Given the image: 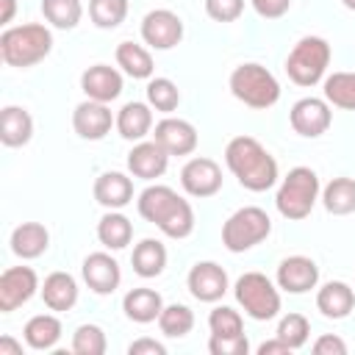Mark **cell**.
Segmentation results:
<instances>
[{
	"label": "cell",
	"mask_w": 355,
	"mask_h": 355,
	"mask_svg": "<svg viewBox=\"0 0 355 355\" xmlns=\"http://www.w3.org/2000/svg\"><path fill=\"white\" fill-rule=\"evenodd\" d=\"M0 6H3L0 22H3V25H8V22L14 19V11H17V0H0Z\"/></svg>",
	"instance_id": "cell-47"
},
{
	"label": "cell",
	"mask_w": 355,
	"mask_h": 355,
	"mask_svg": "<svg viewBox=\"0 0 355 355\" xmlns=\"http://www.w3.org/2000/svg\"><path fill=\"white\" fill-rule=\"evenodd\" d=\"M269 233H272L269 214L258 205H247V208H239L236 214H230L227 222L222 225V244L230 252H244V250H252L255 244H261Z\"/></svg>",
	"instance_id": "cell-7"
},
{
	"label": "cell",
	"mask_w": 355,
	"mask_h": 355,
	"mask_svg": "<svg viewBox=\"0 0 355 355\" xmlns=\"http://www.w3.org/2000/svg\"><path fill=\"white\" fill-rule=\"evenodd\" d=\"M122 311L130 322H139V324H147V322H155L164 311V300L155 288H130L122 300Z\"/></svg>",
	"instance_id": "cell-23"
},
{
	"label": "cell",
	"mask_w": 355,
	"mask_h": 355,
	"mask_svg": "<svg viewBox=\"0 0 355 355\" xmlns=\"http://www.w3.org/2000/svg\"><path fill=\"white\" fill-rule=\"evenodd\" d=\"M308 333H311V324L302 313H286L277 324V338H283L291 349H300L308 341Z\"/></svg>",
	"instance_id": "cell-39"
},
{
	"label": "cell",
	"mask_w": 355,
	"mask_h": 355,
	"mask_svg": "<svg viewBox=\"0 0 355 355\" xmlns=\"http://www.w3.org/2000/svg\"><path fill=\"white\" fill-rule=\"evenodd\" d=\"M155 141L169 153V155H189L197 150V130L191 122L186 119H175V116H166L155 125L153 130Z\"/></svg>",
	"instance_id": "cell-16"
},
{
	"label": "cell",
	"mask_w": 355,
	"mask_h": 355,
	"mask_svg": "<svg viewBox=\"0 0 355 355\" xmlns=\"http://www.w3.org/2000/svg\"><path fill=\"white\" fill-rule=\"evenodd\" d=\"M225 164L250 191H266L277 180V161L252 136H236L225 147Z\"/></svg>",
	"instance_id": "cell-1"
},
{
	"label": "cell",
	"mask_w": 355,
	"mask_h": 355,
	"mask_svg": "<svg viewBox=\"0 0 355 355\" xmlns=\"http://www.w3.org/2000/svg\"><path fill=\"white\" fill-rule=\"evenodd\" d=\"M153 128V105L150 103H125L116 114V130L128 141H141Z\"/></svg>",
	"instance_id": "cell-21"
},
{
	"label": "cell",
	"mask_w": 355,
	"mask_h": 355,
	"mask_svg": "<svg viewBox=\"0 0 355 355\" xmlns=\"http://www.w3.org/2000/svg\"><path fill=\"white\" fill-rule=\"evenodd\" d=\"M316 200H319V178H316V172L311 166H294L283 178V183L277 189V197H275V205H277L280 216L297 222V219H305L313 211Z\"/></svg>",
	"instance_id": "cell-4"
},
{
	"label": "cell",
	"mask_w": 355,
	"mask_h": 355,
	"mask_svg": "<svg viewBox=\"0 0 355 355\" xmlns=\"http://www.w3.org/2000/svg\"><path fill=\"white\" fill-rule=\"evenodd\" d=\"M33 136V116L19 105H6L0 111V141L6 147H22Z\"/></svg>",
	"instance_id": "cell-24"
},
{
	"label": "cell",
	"mask_w": 355,
	"mask_h": 355,
	"mask_svg": "<svg viewBox=\"0 0 355 355\" xmlns=\"http://www.w3.org/2000/svg\"><path fill=\"white\" fill-rule=\"evenodd\" d=\"M116 64L130 75V78H150L153 75V55L136 42H119L116 47Z\"/></svg>",
	"instance_id": "cell-31"
},
{
	"label": "cell",
	"mask_w": 355,
	"mask_h": 355,
	"mask_svg": "<svg viewBox=\"0 0 355 355\" xmlns=\"http://www.w3.org/2000/svg\"><path fill=\"white\" fill-rule=\"evenodd\" d=\"M275 352H291V347L283 341V338H272V341H263L261 347H258V355H275Z\"/></svg>",
	"instance_id": "cell-45"
},
{
	"label": "cell",
	"mask_w": 355,
	"mask_h": 355,
	"mask_svg": "<svg viewBox=\"0 0 355 355\" xmlns=\"http://www.w3.org/2000/svg\"><path fill=\"white\" fill-rule=\"evenodd\" d=\"M322 202H324L327 214H333V216L352 214L355 211V180L352 178H333L322 191Z\"/></svg>",
	"instance_id": "cell-30"
},
{
	"label": "cell",
	"mask_w": 355,
	"mask_h": 355,
	"mask_svg": "<svg viewBox=\"0 0 355 355\" xmlns=\"http://www.w3.org/2000/svg\"><path fill=\"white\" fill-rule=\"evenodd\" d=\"M97 239H100V244L108 247V250H122V247H128L130 239H133V225H130V219H128L125 214L108 211V214L97 222Z\"/></svg>",
	"instance_id": "cell-29"
},
{
	"label": "cell",
	"mask_w": 355,
	"mask_h": 355,
	"mask_svg": "<svg viewBox=\"0 0 355 355\" xmlns=\"http://www.w3.org/2000/svg\"><path fill=\"white\" fill-rule=\"evenodd\" d=\"M94 200L108 211H119L133 200V180L122 172H103L94 180Z\"/></svg>",
	"instance_id": "cell-20"
},
{
	"label": "cell",
	"mask_w": 355,
	"mask_h": 355,
	"mask_svg": "<svg viewBox=\"0 0 355 355\" xmlns=\"http://www.w3.org/2000/svg\"><path fill=\"white\" fill-rule=\"evenodd\" d=\"M141 39L155 50H172L183 39V22L169 8H155L141 19Z\"/></svg>",
	"instance_id": "cell-11"
},
{
	"label": "cell",
	"mask_w": 355,
	"mask_h": 355,
	"mask_svg": "<svg viewBox=\"0 0 355 355\" xmlns=\"http://www.w3.org/2000/svg\"><path fill=\"white\" fill-rule=\"evenodd\" d=\"M0 355H22V344L14 341L11 336H3L0 338Z\"/></svg>",
	"instance_id": "cell-46"
},
{
	"label": "cell",
	"mask_w": 355,
	"mask_h": 355,
	"mask_svg": "<svg viewBox=\"0 0 355 355\" xmlns=\"http://www.w3.org/2000/svg\"><path fill=\"white\" fill-rule=\"evenodd\" d=\"M288 119H291V128L305 136V139H316L322 136L330 122H333V114H330V103L327 100H319V97H302L291 105L288 111Z\"/></svg>",
	"instance_id": "cell-10"
},
{
	"label": "cell",
	"mask_w": 355,
	"mask_h": 355,
	"mask_svg": "<svg viewBox=\"0 0 355 355\" xmlns=\"http://www.w3.org/2000/svg\"><path fill=\"white\" fill-rule=\"evenodd\" d=\"M50 247V233L42 222H22L11 233V252L19 255L22 261L39 258Z\"/></svg>",
	"instance_id": "cell-22"
},
{
	"label": "cell",
	"mask_w": 355,
	"mask_h": 355,
	"mask_svg": "<svg viewBox=\"0 0 355 355\" xmlns=\"http://www.w3.org/2000/svg\"><path fill=\"white\" fill-rule=\"evenodd\" d=\"M130 355H166V347L155 338H136L130 347H128Z\"/></svg>",
	"instance_id": "cell-44"
},
{
	"label": "cell",
	"mask_w": 355,
	"mask_h": 355,
	"mask_svg": "<svg viewBox=\"0 0 355 355\" xmlns=\"http://www.w3.org/2000/svg\"><path fill=\"white\" fill-rule=\"evenodd\" d=\"M42 14L53 28L72 31L83 17V6L80 0H42Z\"/></svg>",
	"instance_id": "cell-33"
},
{
	"label": "cell",
	"mask_w": 355,
	"mask_h": 355,
	"mask_svg": "<svg viewBox=\"0 0 355 355\" xmlns=\"http://www.w3.org/2000/svg\"><path fill=\"white\" fill-rule=\"evenodd\" d=\"M89 17L97 28H116L128 17V0H89Z\"/></svg>",
	"instance_id": "cell-35"
},
{
	"label": "cell",
	"mask_w": 355,
	"mask_h": 355,
	"mask_svg": "<svg viewBox=\"0 0 355 355\" xmlns=\"http://www.w3.org/2000/svg\"><path fill=\"white\" fill-rule=\"evenodd\" d=\"M166 164H169V153L155 139L153 141H139L128 153V169H130L133 178H141V180L161 178L166 172Z\"/></svg>",
	"instance_id": "cell-18"
},
{
	"label": "cell",
	"mask_w": 355,
	"mask_h": 355,
	"mask_svg": "<svg viewBox=\"0 0 355 355\" xmlns=\"http://www.w3.org/2000/svg\"><path fill=\"white\" fill-rule=\"evenodd\" d=\"M111 125H116V119L111 116L108 103H97V100H83L80 105H75L72 111V128L80 139L97 141L105 133H111Z\"/></svg>",
	"instance_id": "cell-13"
},
{
	"label": "cell",
	"mask_w": 355,
	"mask_h": 355,
	"mask_svg": "<svg viewBox=\"0 0 355 355\" xmlns=\"http://www.w3.org/2000/svg\"><path fill=\"white\" fill-rule=\"evenodd\" d=\"M139 214L169 239H186L194 230V211L189 200L169 186H147L139 194Z\"/></svg>",
	"instance_id": "cell-2"
},
{
	"label": "cell",
	"mask_w": 355,
	"mask_h": 355,
	"mask_svg": "<svg viewBox=\"0 0 355 355\" xmlns=\"http://www.w3.org/2000/svg\"><path fill=\"white\" fill-rule=\"evenodd\" d=\"M147 103H150L155 111L169 114V111L178 108L180 92H178V86H175L169 78H153V80L147 83Z\"/></svg>",
	"instance_id": "cell-36"
},
{
	"label": "cell",
	"mask_w": 355,
	"mask_h": 355,
	"mask_svg": "<svg viewBox=\"0 0 355 355\" xmlns=\"http://www.w3.org/2000/svg\"><path fill=\"white\" fill-rule=\"evenodd\" d=\"M189 291L200 302H216L227 291V272L214 261H200L189 272Z\"/></svg>",
	"instance_id": "cell-15"
},
{
	"label": "cell",
	"mask_w": 355,
	"mask_h": 355,
	"mask_svg": "<svg viewBox=\"0 0 355 355\" xmlns=\"http://www.w3.org/2000/svg\"><path fill=\"white\" fill-rule=\"evenodd\" d=\"M319 283V266L308 255H288L277 266V286L288 294H305L316 288Z\"/></svg>",
	"instance_id": "cell-14"
},
{
	"label": "cell",
	"mask_w": 355,
	"mask_h": 355,
	"mask_svg": "<svg viewBox=\"0 0 355 355\" xmlns=\"http://www.w3.org/2000/svg\"><path fill=\"white\" fill-rule=\"evenodd\" d=\"M105 347V333L97 324H80L72 336V349L78 355H103Z\"/></svg>",
	"instance_id": "cell-38"
},
{
	"label": "cell",
	"mask_w": 355,
	"mask_h": 355,
	"mask_svg": "<svg viewBox=\"0 0 355 355\" xmlns=\"http://www.w3.org/2000/svg\"><path fill=\"white\" fill-rule=\"evenodd\" d=\"M158 327L164 336L169 338H183L186 333H191L194 327V313L191 308L180 305V302H172V305H164L161 316H158Z\"/></svg>",
	"instance_id": "cell-34"
},
{
	"label": "cell",
	"mask_w": 355,
	"mask_h": 355,
	"mask_svg": "<svg viewBox=\"0 0 355 355\" xmlns=\"http://www.w3.org/2000/svg\"><path fill=\"white\" fill-rule=\"evenodd\" d=\"M244 11V0H205V14L216 22H233Z\"/></svg>",
	"instance_id": "cell-40"
},
{
	"label": "cell",
	"mask_w": 355,
	"mask_h": 355,
	"mask_svg": "<svg viewBox=\"0 0 355 355\" xmlns=\"http://www.w3.org/2000/svg\"><path fill=\"white\" fill-rule=\"evenodd\" d=\"M355 305V291L344 283V280H330L316 291V308L327 316V319H344L349 316Z\"/></svg>",
	"instance_id": "cell-25"
},
{
	"label": "cell",
	"mask_w": 355,
	"mask_h": 355,
	"mask_svg": "<svg viewBox=\"0 0 355 355\" xmlns=\"http://www.w3.org/2000/svg\"><path fill=\"white\" fill-rule=\"evenodd\" d=\"M324 100L336 108L355 111V72H333L324 78Z\"/></svg>",
	"instance_id": "cell-32"
},
{
	"label": "cell",
	"mask_w": 355,
	"mask_h": 355,
	"mask_svg": "<svg viewBox=\"0 0 355 355\" xmlns=\"http://www.w3.org/2000/svg\"><path fill=\"white\" fill-rule=\"evenodd\" d=\"M316 355H347V344L338 336H319L313 344Z\"/></svg>",
	"instance_id": "cell-43"
},
{
	"label": "cell",
	"mask_w": 355,
	"mask_h": 355,
	"mask_svg": "<svg viewBox=\"0 0 355 355\" xmlns=\"http://www.w3.org/2000/svg\"><path fill=\"white\" fill-rule=\"evenodd\" d=\"M130 261H133V272L139 277H158L166 266V247L158 239H141L133 247Z\"/></svg>",
	"instance_id": "cell-27"
},
{
	"label": "cell",
	"mask_w": 355,
	"mask_h": 355,
	"mask_svg": "<svg viewBox=\"0 0 355 355\" xmlns=\"http://www.w3.org/2000/svg\"><path fill=\"white\" fill-rule=\"evenodd\" d=\"M22 333H25V341L31 349H53L61 338V322L53 313H39V316L28 319Z\"/></svg>",
	"instance_id": "cell-28"
},
{
	"label": "cell",
	"mask_w": 355,
	"mask_h": 355,
	"mask_svg": "<svg viewBox=\"0 0 355 355\" xmlns=\"http://www.w3.org/2000/svg\"><path fill=\"white\" fill-rule=\"evenodd\" d=\"M341 3H344V6L349 8V11H355V0H341Z\"/></svg>",
	"instance_id": "cell-48"
},
{
	"label": "cell",
	"mask_w": 355,
	"mask_h": 355,
	"mask_svg": "<svg viewBox=\"0 0 355 355\" xmlns=\"http://www.w3.org/2000/svg\"><path fill=\"white\" fill-rule=\"evenodd\" d=\"M230 92L250 108H272L280 100L277 78L261 64H239L230 72Z\"/></svg>",
	"instance_id": "cell-5"
},
{
	"label": "cell",
	"mask_w": 355,
	"mask_h": 355,
	"mask_svg": "<svg viewBox=\"0 0 355 355\" xmlns=\"http://www.w3.org/2000/svg\"><path fill=\"white\" fill-rule=\"evenodd\" d=\"M236 302L244 308V313L255 322L275 319L280 311V294L272 286V280L261 272H244L236 280Z\"/></svg>",
	"instance_id": "cell-8"
},
{
	"label": "cell",
	"mask_w": 355,
	"mask_h": 355,
	"mask_svg": "<svg viewBox=\"0 0 355 355\" xmlns=\"http://www.w3.org/2000/svg\"><path fill=\"white\" fill-rule=\"evenodd\" d=\"M83 280L94 294H111L116 291L122 272H119V263L108 252H92L83 261Z\"/></svg>",
	"instance_id": "cell-19"
},
{
	"label": "cell",
	"mask_w": 355,
	"mask_h": 355,
	"mask_svg": "<svg viewBox=\"0 0 355 355\" xmlns=\"http://www.w3.org/2000/svg\"><path fill=\"white\" fill-rule=\"evenodd\" d=\"M330 64V44L322 36H302L286 58V72L297 86H316Z\"/></svg>",
	"instance_id": "cell-6"
},
{
	"label": "cell",
	"mask_w": 355,
	"mask_h": 355,
	"mask_svg": "<svg viewBox=\"0 0 355 355\" xmlns=\"http://www.w3.org/2000/svg\"><path fill=\"white\" fill-rule=\"evenodd\" d=\"M50 50H53V33L39 22L6 28L0 33V55L8 67H22V69L33 67L44 61Z\"/></svg>",
	"instance_id": "cell-3"
},
{
	"label": "cell",
	"mask_w": 355,
	"mask_h": 355,
	"mask_svg": "<svg viewBox=\"0 0 355 355\" xmlns=\"http://www.w3.org/2000/svg\"><path fill=\"white\" fill-rule=\"evenodd\" d=\"M80 89L89 100L111 103L122 94V75L108 64H94L80 75Z\"/></svg>",
	"instance_id": "cell-17"
},
{
	"label": "cell",
	"mask_w": 355,
	"mask_h": 355,
	"mask_svg": "<svg viewBox=\"0 0 355 355\" xmlns=\"http://www.w3.org/2000/svg\"><path fill=\"white\" fill-rule=\"evenodd\" d=\"M180 186L191 197H214L222 189V169L211 158H191L180 169Z\"/></svg>",
	"instance_id": "cell-12"
},
{
	"label": "cell",
	"mask_w": 355,
	"mask_h": 355,
	"mask_svg": "<svg viewBox=\"0 0 355 355\" xmlns=\"http://www.w3.org/2000/svg\"><path fill=\"white\" fill-rule=\"evenodd\" d=\"M291 0H252V8L263 17V19H277L288 11Z\"/></svg>",
	"instance_id": "cell-42"
},
{
	"label": "cell",
	"mask_w": 355,
	"mask_h": 355,
	"mask_svg": "<svg viewBox=\"0 0 355 355\" xmlns=\"http://www.w3.org/2000/svg\"><path fill=\"white\" fill-rule=\"evenodd\" d=\"M208 327H211V336H241L244 333V322L239 316V311L227 308V305H216L211 313H208Z\"/></svg>",
	"instance_id": "cell-37"
},
{
	"label": "cell",
	"mask_w": 355,
	"mask_h": 355,
	"mask_svg": "<svg viewBox=\"0 0 355 355\" xmlns=\"http://www.w3.org/2000/svg\"><path fill=\"white\" fill-rule=\"evenodd\" d=\"M42 300L50 311H69L78 302V283L69 272H53L44 277Z\"/></svg>",
	"instance_id": "cell-26"
},
{
	"label": "cell",
	"mask_w": 355,
	"mask_h": 355,
	"mask_svg": "<svg viewBox=\"0 0 355 355\" xmlns=\"http://www.w3.org/2000/svg\"><path fill=\"white\" fill-rule=\"evenodd\" d=\"M208 349H211V355H247L250 344H247V336L244 333L241 336H225V338L211 336Z\"/></svg>",
	"instance_id": "cell-41"
},
{
	"label": "cell",
	"mask_w": 355,
	"mask_h": 355,
	"mask_svg": "<svg viewBox=\"0 0 355 355\" xmlns=\"http://www.w3.org/2000/svg\"><path fill=\"white\" fill-rule=\"evenodd\" d=\"M39 288V277L31 266H8L0 275V313H11L25 305Z\"/></svg>",
	"instance_id": "cell-9"
}]
</instances>
